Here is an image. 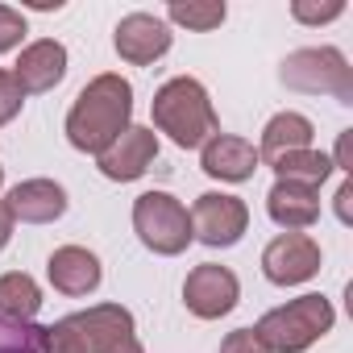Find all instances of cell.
<instances>
[{"label":"cell","instance_id":"23","mask_svg":"<svg viewBox=\"0 0 353 353\" xmlns=\"http://www.w3.org/2000/svg\"><path fill=\"white\" fill-rule=\"evenodd\" d=\"M345 13L341 0H328V5H312V0H295L291 5V17L303 21V26H324V21H336Z\"/></svg>","mask_w":353,"mask_h":353},{"label":"cell","instance_id":"21","mask_svg":"<svg viewBox=\"0 0 353 353\" xmlns=\"http://www.w3.org/2000/svg\"><path fill=\"white\" fill-rule=\"evenodd\" d=\"M0 353H42V328L0 316Z\"/></svg>","mask_w":353,"mask_h":353},{"label":"cell","instance_id":"4","mask_svg":"<svg viewBox=\"0 0 353 353\" xmlns=\"http://www.w3.org/2000/svg\"><path fill=\"white\" fill-rule=\"evenodd\" d=\"M283 83L307 96H332L341 104H353V67L336 46H307L283 59Z\"/></svg>","mask_w":353,"mask_h":353},{"label":"cell","instance_id":"9","mask_svg":"<svg viewBox=\"0 0 353 353\" xmlns=\"http://www.w3.org/2000/svg\"><path fill=\"white\" fill-rule=\"evenodd\" d=\"M262 270H266V279L279 283V287L307 283V279L320 270V245H316L307 233H283V237H274V241L262 250Z\"/></svg>","mask_w":353,"mask_h":353},{"label":"cell","instance_id":"19","mask_svg":"<svg viewBox=\"0 0 353 353\" xmlns=\"http://www.w3.org/2000/svg\"><path fill=\"white\" fill-rule=\"evenodd\" d=\"M270 166L279 170L283 183H299V188H316V192H320V183L332 174V158L320 154V150H291V154L274 158Z\"/></svg>","mask_w":353,"mask_h":353},{"label":"cell","instance_id":"12","mask_svg":"<svg viewBox=\"0 0 353 353\" xmlns=\"http://www.w3.org/2000/svg\"><path fill=\"white\" fill-rule=\"evenodd\" d=\"M63 75H67V46L54 38L30 42L13 67V79L21 83V92H50L63 83Z\"/></svg>","mask_w":353,"mask_h":353},{"label":"cell","instance_id":"16","mask_svg":"<svg viewBox=\"0 0 353 353\" xmlns=\"http://www.w3.org/2000/svg\"><path fill=\"white\" fill-rule=\"evenodd\" d=\"M266 212L274 225H283L287 233H299V229H312L316 216H320V192L316 188H299V183H274L270 196H266Z\"/></svg>","mask_w":353,"mask_h":353},{"label":"cell","instance_id":"17","mask_svg":"<svg viewBox=\"0 0 353 353\" xmlns=\"http://www.w3.org/2000/svg\"><path fill=\"white\" fill-rule=\"evenodd\" d=\"M312 137H316V129H312V121H307L303 112H279V117H270V125L262 129L258 158L274 162V158H283V154H291V150H312Z\"/></svg>","mask_w":353,"mask_h":353},{"label":"cell","instance_id":"5","mask_svg":"<svg viewBox=\"0 0 353 353\" xmlns=\"http://www.w3.org/2000/svg\"><path fill=\"white\" fill-rule=\"evenodd\" d=\"M133 229H137L141 245L154 250V254H162V258L183 254L196 241L188 208L174 196H166V192H145V196L133 200Z\"/></svg>","mask_w":353,"mask_h":353},{"label":"cell","instance_id":"8","mask_svg":"<svg viewBox=\"0 0 353 353\" xmlns=\"http://www.w3.org/2000/svg\"><path fill=\"white\" fill-rule=\"evenodd\" d=\"M237 295H241L237 274H233L229 266H216V262L196 266V270L188 274V283H183V303H188V312L200 316V320H221V316H229V312L237 307Z\"/></svg>","mask_w":353,"mask_h":353},{"label":"cell","instance_id":"6","mask_svg":"<svg viewBox=\"0 0 353 353\" xmlns=\"http://www.w3.org/2000/svg\"><path fill=\"white\" fill-rule=\"evenodd\" d=\"M188 216H192V237L204 241V245H212V250L237 245V241L245 237V229H250V208H245V200L225 196V192H204Z\"/></svg>","mask_w":353,"mask_h":353},{"label":"cell","instance_id":"3","mask_svg":"<svg viewBox=\"0 0 353 353\" xmlns=\"http://www.w3.org/2000/svg\"><path fill=\"white\" fill-rule=\"evenodd\" d=\"M332 320H336V312L324 295H299V299L266 312L254 332L262 336V345L270 353H303L332 328Z\"/></svg>","mask_w":353,"mask_h":353},{"label":"cell","instance_id":"18","mask_svg":"<svg viewBox=\"0 0 353 353\" xmlns=\"http://www.w3.org/2000/svg\"><path fill=\"white\" fill-rule=\"evenodd\" d=\"M42 307V291L30 274L13 270V274H0V316L5 320H17V324H30Z\"/></svg>","mask_w":353,"mask_h":353},{"label":"cell","instance_id":"15","mask_svg":"<svg viewBox=\"0 0 353 353\" xmlns=\"http://www.w3.org/2000/svg\"><path fill=\"white\" fill-rule=\"evenodd\" d=\"M46 274H50L54 291H63V295H92V291L100 287V279H104L100 258H96L92 250H83V245H63V250H54L50 262H46Z\"/></svg>","mask_w":353,"mask_h":353},{"label":"cell","instance_id":"11","mask_svg":"<svg viewBox=\"0 0 353 353\" xmlns=\"http://www.w3.org/2000/svg\"><path fill=\"white\" fill-rule=\"evenodd\" d=\"M112 46L125 63L145 67V63H154L170 50V30L154 13H129V17H121V26L112 34Z\"/></svg>","mask_w":353,"mask_h":353},{"label":"cell","instance_id":"28","mask_svg":"<svg viewBox=\"0 0 353 353\" xmlns=\"http://www.w3.org/2000/svg\"><path fill=\"white\" fill-rule=\"evenodd\" d=\"M13 225H17V221H13V212L5 208V200H0V250L9 245V237H13Z\"/></svg>","mask_w":353,"mask_h":353},{"label":"cell","instance_id":"13","mask_svg":"<svg viewBox=\"0 0 353 353\" xmlns=\"http://www.w3.org/2000/svg\"><path fill=\"white\" fill-rule=\"evenodd\" d=\"M5 208L13 212V221L26 225H50L67 212V192L54 179H26L5 196Z\"/></svg>","mask_w":353,"mask_h":353},{"label":"cell","instance_id":"27","mask_svg":"<svg viewBox=\"0 0 353 353\" xmlns=\"http://www.w3.org/2000/svg\"><path fill=\"white\" fill-rule=\"evenodd\" d=\"M336 216H341L345 225H353V183H349V179H345L341 192H336Z\"/></svg>","mask_w":353,"mask_h":353},{"label":"cell","instance_id":"20","mask_svg":"<svg viewBox=\"0 0 353 353\" xmlns=\"http://www.w3.org/2000/svg\"><path fill=\"white\" fill-rule=\"evenodd\" d=\"M225 5L221 0H196V5H170L166 9V17L174 21V26H188V30H200V34H208V30H216L221 21H225Z\"/></svg>","mask_w":353,"mask_h":353},{"label":"cell","instance_id":"7","mask_svg":"<svg viewBox=\"0 0 353 353\" xmlns=\"http://www.w3.org/2000/svg\"><path fill=\"white\" fill-rule=\"evenodd\" d=\"M71 320H75V328L83 332L88 353H145L141 341H137L133 316H129V307H121V303H96V307H88V312H75Z\"/></svg>","mask_w":353,"mask_h":353},{"label":"cell","instance_id":"14","mask_svg":"<svg viewBox=\"0 0 353 353\" xmlns=\"http://www.w3.org/2000/svg\"><path fill=\"white\" fill-rule=\"evenodd\" d=\"M258 162H262L258 150L245 137H233V133H216L212 141H204V158H200V166L212 174V179H225V183L254 179Z\"/></svg>","mask_w":353,"mask_h":353},{"label":"cell","instance_id":"24","mask_svg":"<svg viewBox=\"0 0 353 353\" xmlns=\"http://www.w3.org/2000/svg\"><path fill=\"white\" fill-rule=\"evenodd\" d=\"M21 104H26L21 83L13 79V71H0V125H9V121L21 112Z\"/></svg>","mask_w":353,"mask_h":353},{"label":"cell","instance_id":"2","mask_svg":"<svg viewBox=\"0 0 353 353\" xmlns=\"http://www.w3.org/2000/svg\"><path fill=\"white\" fill-rule=\"evenodd\" d=\"M154 125H158V133H166L183 150H196L221 133L216 108H212L204 83L192 75H174L154 92Z\"/></svg>","mask_w":353,"mask_h":353},{"label":"cell","instance_id":"29","mask_svg":"<svg viewBox=\"0 0 353 353\" xmlns=\"http://www.w3.org/2000/svg\"><path fill=\"white\" fill-rule=\"evenodd\" d=\"M0 183H5V170H0Z\"/></svg>","mask_w":353,"mask_h":353},{"label":"cell","instance_id":"26","mask_svg":"<svg viewBox=\"0 0 353 353\" xmlns=\"http://www.w3.org/2000/svg\"><path fill=\"white\" fill-rule=\"evenodd\" d=\"M221 353H270V349L262 345V336L254 328H237L221 341Z\"/></svg>","mask_w":353,"mask_h":353},{"label":"cell","instance_id":"22","mask_svg":"<svg viewBox=\"0 0 353 353\" xmlns=\"http://www.w3.org/2000/svg\"><path fill=\"white\" fill-rule=\"evenodd\" d=\"M42 353H88V341H83V332L75 328V320L63 316V320H54L50 328H42Z\"/></svg>","mask_w":353,"mask_h":353},{"label":"cell","instance_id":"10","mask_svg":"<svg viewBox=\"0 0 353 353\" xmlns=\"http://www.w3.org/2000/svg\"><path fill=\"white\" fill-rule=\"evenodd\" d=\"M158 158V133L145 125H129L104 154H100V174L112 183H133L150 170V162Z\"/></svg>","mask_w":353,"mask_h":353},{"label":"cell","instance_id":"1","mask_svg":"<svg viewBox=\"0 0 353 353\" xmlns=\"http://www.w3.org/2000/svg\"><path fill=\"white\" fill-rule=\"evenodd\" d=\"M129 117H133V88L129 79L121 75H96L71 104L67 112V141L83 154H104L125 129H129Z\"/></svg>","mask_w":353,"mask_h":353},{"label":"cell","instance_id":"25","mask_svg":"<svg viewBox=\"0 0 353 353\" xmlns=\"http://www.w3.org/2000/svg\"><path fill=\"white\" fill-rule=\"evenodd\" d=\"M21 38H26V17L9 5H0V54L21 46Z\"/></svg>","mask_w":353,"mask_h":353}]
</instances>
